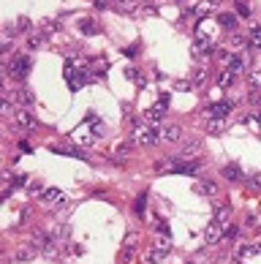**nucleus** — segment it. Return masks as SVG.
<instances>
[{
    "mask_svg": "<svg viewBox=\"0 0 261 264\" xmlns=\"http://www.w3.org/2000/svg\"><path fill=\"white\" fill-rule=\"evenodd\" d=\"M87 68H90V77H103V74H106V60H103V57H96V60L87 63Z\"/></svg>",
    "mask_w": 261,
    "mask_h": 264,
    "instance_id": "4be33fe9",
    "label": "nucleus"
},
{
    "mask_svg": "<svg viewBox=\"0 0 261 264\" xmlns=\"http://www.w3.org/2000/svg\"><path fill=\"white\" fill-rule=\"evenodd\" d=\"M30 28H33V22H30L28 16H22V19L16 22V30H19V33H30Z\"/></svg>",
    "mask_w": 261,
    "mask_h": 264,
    "instance_id": "2f4dec72",
    "label": "nucleus"
},
{
    "mask_svg": "<svg viewBox=\"0 0 261 264\" xmlns=\"http://www.w3.org/2000/svg\"><path fill=\"white\" fill-rule=\"evenodd\" d=\"M218 28L210 19H199L196 22V38H210V41H218Z\"/></svg>",
    "mask_w": 261,
    "mask_h": 264,
    "instance_id": "0eeeda50",
    "label": "nucleus"
},
{
    "mask_svg": "<svg viewBox=\"0 0 261 264\" xmlns=\"http://www.w3.org/2000/svg\"><path fill=\"white\" fill-rule=\"evenodd\" d=\"M228 218H231V204H228V202L218 204V207H215L212 221L207 223V231H204V243H207V245H215L220 237L226 234V229H228Z\"/></svg>",
    "mask_w": 261,
    "mask_h": 264,
    "instance_id": "f257e3e1",
    "label": "nucleus"
},
{
    "mask_svg": "<svg viewBox=\"0 0 261 264\" xmlns=\"http://www.w3.org/2000/svg\"><path fill=\"white\" fill-rule=\"evenodd\" d=\"M136 256V237H128L123 243V250H120V264H130Z\"/></svg>",
    "mask_w": 261,
    "mask_h": 264,
    "instance_id": "9d476101",
    "label": "nucleus"
},
{
    "mask_svg": "<svg viewBox=\"0 0 261 264\" xmlns=\"http://www.w3.org/2000/svg\"><path fill=\"white\" fill-rule=\"evenodd\" d=\"M87 128H90V123L84 120V125H82V128H76V131L71 133V139H74V142H79V145H93V142L98 139V133H93V131L87 133Z\"/></svg>",
    "mask_w": 261,
    "mask_h": 264,
    "instance_id": "6e6552de",
    "label": "nucleus"
},
{
    "mask_svg": "<svg viewBox=\"0 0 261 264\" xmlns=\"http://www.w3.org/2000/svg\"><path fill=\"white\" fill-rule=\"evenodd\" d=\"M163 139V131L158 128V123H150V125H136L133 133H130V142L133 145H142V147H152Z\"/></svg>",
    "mask_w": 261,
    "mask_h": 264,
    "instance_id": "f03ea898",
    "label": "nucleus"
},
{
    "mask_svg": "<svg viewBox=\"0 0 261 264\" xmlns=\"http://www.w3.org/2000/svg\"><path fill=\"white\" fill-rule=\"evenodd\" d=\"M35 253H38V248L30 243V245H25V248L16 250V262H30V259H35Z\"/></svg>",
    "mask_w": 261,
    "mask_h": 264,
    "instance_id": "5701e85b",
    "label": "nucleus"
},
{
    "mask_svg": "<svg viewBox=\"0 0 261 264\" xmlns=\"http://www.w3.org/2000/svg\"><path fill=\"white\" fill-rule=\"evenodd\" d=\"M223 264H234V262H223Z\"/></svg>",
    "mask_w": 261,
    "mask_h": 264,
    "instance_id": "de8ad7c7",
    "label": "nucleus"
},
{
    "mask_svg": "<svg viewBox=\"0 0 261 264\" xmlns=\"http://www.w3.org/2000/svg\"><path fill=\"white\" fill-rule=\"evenodd\" d=\"M145 262H147V264H158V262H161V256L155 253V250H150V253L145 256Z\"/></svg>",
    "mask_w": 261,
    "mask_h": 264,
    "instance_id": "ea45409f",
    "label": "nucleus"
},
{
    "mask_svg": "<svg viewBox=\"0 0 261 264\" xmlns=\"http://www.w3.org/2000/svg\"><path fill=\"white\" fill-rule=\"evenodd\" d=\"M193 87H196V84H193L191 79H179V82H177V90H182V93H191Z\"/></svg>",
    "mask_w": 261,
    "mask_h": 264,
    "instance_id": "72a5a7b5",
    "label": "nucleus"
},
{
    "mask_svg": "<svg viewBox=\"0 0 261 264\" xmlns=\"http://www.w3.org/2000/svg\"><path fill=\"white\" fill-rule=\"evenodd\" d=\"M30 66H33V60L28 55H14L11 63H8V77L14 79V82H25L30 74Z\"/></svg>",
    "mask_w": 261,
    "mask_h": 264,
    "instance_id": "20e7f679",
    "label": "nucleus"
},
{
    "mask_svg": "<svg viewBox=\"0 0 261 264\" xmlns=\"http://www.w3.org/2000/svg\"><path fill=\"white\" fill-rule=\"evenodd\" d=\"M19 150H22V153H33V145L25 142V139H19Z\"/></svg>",
    "mask_w": 261,
    "mask_h": 264,
    "instance_id": "c03bdc74",
    "label": "nucleus"
},
{
    "mask_svg": "<svg viewBox=\"0 0 261 264\" xmlns=\"http://www.w3.org/2000/svg\"><path fill=\"white\" fill-rule=\"evenodd\" d=\"M253 117H256V120H259V125H261V106H259V109H256V112H253Z\"/></svg>",
    "mask_w": 261,
    "mask_h": 264,
    "instance_id": "49530a36",
    "label": "nucleus"
},
{
    "mask_svg": "<svg viewBox=\"0 0 261 264\" xmlns=\"http://www.w3.org/2000/svg\"><path fill=\"white\" fill-rule=\"evenodd\" d=\"M14 101L22 106V109H28V106H33L35 96H33V90H30V87H25V84H22V87H16V90H14Z\"/></svg>",
    "mask_w": 261,
    "mask_h": 264,
    "instance_id": "1a4fd4ad",
    "label": "nucleus"
},
{
    "mask_svg": "<svg viewBox=\"0 0 261 264\" xmlns=\"http://www.w3.org/2000/svg\"><path fill=\"white\" fill-rule=\"evenodd\" d=\"M123 55H128V57H136V55H139V47H136V44H130V47H125V49H123Z\"/></svg>",
    "mask_w": 261,
    "mask_h": 264,
    "instance_id": "58836bf2",
    "label": "nucleus"
},
{
    "mask_svg": "<svg viewBox=\"0 0 261 264\" xmlns=\"http://www.w3.org/2000/svg\"><path fill=\"white\" fill-rule=\"evenodd\" d=\"M247 38H250V47L261 52V25H250V33H247Z\"/></svg>",
    "mask_w": 261,
    "mask_h": 264,
    "instance_id": "a878e982",
    "label": "nucleus"
},
{
    "mask_svg": "<svg viewBox=\"0 0 261 264\" xmlns=\"http://www.w3.org/2000/svg\"><path fill=\"white\" fill-rule=\"evenodd\" d=\"M237 14L250 16V6H247V0H237Z\"/></svg>",
    "mask_w": 261,
    "mask_h": 264,
    "instance_id": "473e14b6",
    "label": "nucleus"
},
{
    "mask_svg": "<svg viewBox=\"0 0 261 264\" xmlns=\"http://www.w3.org/2000/svg\"><path fill=\"white\" fill-rule=\"evenodd\" d=\"M41 41H44V35H30V38H28V47L30 49H41Z\"/></svg>",
    "mask_w": 261,
    "mask_h": 264,
    "instance_id": "e433bc0d",
    "label": "nucleus"
},
{
    "mask_svg": "<svg viewBox=\"0 0 261 264\" xmlns=\"http://www.w3.org/2000/svg\"><path fill=\"white\" fill-rule=\"evenodd\" d=\"M218 41H210V38H196V41H193V52H196V55H212V52H218Z\"/></svg>",
    "mask_w": 261,
    "mask_h": 264,
    "instance_id": "f8f14e48",
    "label": "nucleus"
},
{
    "mask_svg": "<svg viewBox=\"0 0 261 264\" xmlns=\"http://www.w3.org/2000/svg\"><path fill=\"white\" fill-rule=\"evenodd\" d=\"M125 77H128L130 82H136L139 87L145 84V77H142V71H139V68H125Z\"/></svg>",
    "mask_w": 261,
    "mask_h": 264,
    "instance_id": "c85d7f7f",
    "label": "nucleus"
},
{
    "mask_svg": "<svg viewBox=\"0 0 261 264\" xmlns=\"http://www.w3.org/2000/svg\"><path fill=\"white\" fill-rule=\"evenodd\" d=\"M166 109H169V93H161L158 101H155V104H152L150 109L145 112V117L150 120V123H158V120H163Z\"/></svg>",
    "mask_w": 261,
    "mask_h": 264,
    "instance_id": "39448f33",
    "label": "nucleus"
},
{
    "mask_svg": "<svg viewBox=\"0 0 261 264\" xmlns=\"http://www.w3.org/2000/svg\"><path fill=\"white\" fill-rule=\"evenodd\" d=\"M52 153L65 155V158H79V161H87V155H84L82 150H76V147H52Z\"/></svg>",
    "mask_w": 261,
    "mask_h": 264,
    "instance_id": "aec40b11",
    "label": "nucleus"
},
{
    "mask_svg": "<svg viewBox=\"0 0 261 264\" xmlns=\"http://www.w3.org/2000/svg\"><path fill=\"white\" fill-rule=\"evenodd\" d=\"M152 250H155V253L163 259L166 253L172 250V240H169V237H163V234H158V237H155V243H152Z\"/></svg>",
    "mask_w": 261,
    "mask_h": 264,
    "instance_id": "f3484780",
    "label": "nucleus"
},
{
    "mask_svg": "<svg viewBox=\"0 0 261 264\" xmlns=\"http://www.w3.org/2000/svg\"><path fill=\"white\" fill-rule=\"evenodd\" d=\"M55 30H57V22H47V25H44V35L55 33Z\"/></svg>",
    "mask_w": 261,
    "mask_h": 264,
    "instance_id": "37998d69",
    "label": "nucleus"
},
{
    "mask_svg": "<svg viewBox=\"0 0 261 264\" xmlns=\"http://www.w3.org/2000/svg\"><path fill=\"white\" fill-rule=\"evenodd\" d=\"M234 79H237V74H234V71L220 68V74H218V87H231Z\"/></svg>",
    "mask_w": 261,
    "mask_h": 264,
    "instance_id": "b1692460",
    "label": "nucleus"
},
{
    "mask_svg": "<svg viewBox=\"0 0 261 264\" xmlns=\"http://www.w3.org/2000/svg\"><path fill=\"white\" fill-rule=\"evenodd\" d=\"M199 153H201V145H199V142H191V145H188L177 158L179 161H196V158H199Z\"/></svg>",
    "mask_w": 261,
    "mask_h": 264,
    "instance_id": "6ab92c4d",
    "label": "nucleus"
},
{
    "mask_svg": "<svg viewBox=\"0 0 261 264\" xmlns=\"http://www.w3.org/2000/svg\"><path fill=\"white\" fill-rule=\"evenodd\" d=\"M259 231H261V226H259Z\"/></svg>",
    "mask_w": 261,
    "mask_h": 264,
    "instance_id": "864d4df0",
    "label": "nucleus"
},
{
    "mask_svg": "<svg viewBox=\"0 0 261 264\" xmlns=\"http://www.w3.org/2000/svg\"><path fill=\"white\" fill-rule=\"evenodd\" d=\"M0 112H3V115H11V101H8V98H3V104H0Z\"/></svg>",
    "mask_w": 261,
    "mask_h": 264,
    "instance_id": "79ce46f5",
    "label": "nucleus"
},
{
    "mask_svg": "<svg viewBox=\"0 0 261 264\" xmlns=\"http://www.w3.org/2000/svg\"><path fill=\"white\" fill-rule=\"evenodd\" d=\"M193 194H199V196H215V194H218V182H215V180H199V182H193Z\"/></svg>",
    "mask_w": 261,
    "mask_h": 264,
    "instance_id": "9b49d317",
    "label": "nucleus"
},
{
    "mask_svg": "<svg viewBox=\"0 0 261 264\" xmlns=\"http://www.w3.org/2000/svg\"><path fill=\"white\" fill-rule=\"evenodd\" d=\"M226 68L228 71H234V74H242V71L247 68V57H242V55H231L226 60Z\"/></svg>",
    "mask_w": 261,
    "mask_h": 264,
    "instance_id": "dca6fc26",
    "label": "nucleus"
},
{
    "mask_svg": "<svg viewBox=\"0 0 261 264\" xmlns=\"http://www.w3.org/2000/svg\"><path fill=\"white\" fill-rule=\"evenodd\" d=\"M223 237H226V240H234V237H237V226H228V229H226V234H223Z\"/></svg>",
    "mask_w": 261,
    "mask_h": 264,
    "instance_id": "a18cd8bd",
    "label": "nucleus"
},
{
    "mask_svg": "<svg viewBox=\"0 0 261 264\" xmlns=\"http://www.w3.org/2000/svg\"><path fill=\"white\" fill-rule=\"evenodd\" d=\"M215 264H220V262H215Z\"/></svg>",
    "mask_w": 261,
    "mask_h": 264,
    "instance_id": "3c124183",
    "label": "nucleus"
},
{
    "mask_svg": "<svg viewBox=\"0 0 261 264\" xmlns=\"http://www.w3.org/2000/svg\"><path fill=\"white\" fill-rule=\"evenodd\" d=\"M145 207H147V194H139L136 196V204H133L136 215H145Z\"/></svg>",
    "mask_w": 261,
    "mask_h": 264,
    "instance_id": "c756f323",
    "label": "nucleus"
},
{
    "mask_svg": "<svg viewBox=\"0 0 261 264\" xmlns=\"http://www.w3.org/2000/svg\"><path fill=\"white\" fill-rule=\"evenodd\" d=\"M218 25L223 30H231V33H234L240 22H237V14H231V11H220V14H218Z\"/></svg>",
    "mask_w": 261,
    "mask_h": 264,
    "instance_id": "ddd939ff",
    "label": "nucleus"
},
{
    "mask_svg": "<svg viewBox=\"0 0 261 264\" xmlns=\"http://www.w3.org/2000/svg\"><path fill=\"white\" fill-rule=\"evenodd\" d=\"M14 123L19 125V128H35V125H38V123H35V117L30 115L28 109H19V112H16V115H14Z\"/></svg>",
    "mask_w": 261,
    "mask_h": 264,
    "instance_id": "4468645a",
    "label": "nucleus"
},
{
    "mask_svg": "<svg viewBox=\"0 0 261 264\" xmlns=\"http://www.w3.org/2000/svg\"><path fill=\"white\" fill-rule=\"evenodd\" d=\"M79 30H82L84 35H98L101 33V25H98L96 19H90V16H82V19H79Z\"/></svg>",
    "mask_w": 261,
    "mask_h": 264,
    "instance_id": "2eb2a0df",
    "label": "nucleus"
},
{
    "mask_svg": "<svg viewBox=\"0 0 261 264\" xmlns=\"http://www.w3.org/2000/svg\"><path fill=\"white\" fill-rule=\"evenodd\" d=\"M231 109H234V104L231 101H215V104H210L204 109V115L210 120H226L228 115H231Z\"/></svg>",
    "mask_w": 261,
    "mask_h": 264,
    "instance_id": "423d86ee",
    "label": "nucleus"
},
{
    "mask_svg": "<svg viewBox=\"0 0 261 264\" xmlns=\"http://www.w3.org/2000/svg\"><path fill=\"white\" fill-rule=\"evenodd\" d=\"M245 182H247L250 188H261V172H256L253 177H245Z\"/></svg>",
    "mask_w": 261,
    "mask_h": 264,
    "instance_id": "c9c22d12",
    "label": "nucleus"
},
{
    "mask_svg": "<svg viewBox=\"0 0 261 264\" xmlns=\"http://www.w3.org/2000/svg\"><path fill=\"white\" fill-rule=\"evenodd\" d=\"M87 79H90V71L82 68L74 57H68V60H65V82H68V90L79 93L84 84H87Z\"/></svg>",
    "mask_w": 261,
    "mask_h": 264,
    "instance_id": "7ed1b4c3",
    "label": "nucleus"
},
{
    "mask_svg": "<svg viewBox=\"0 0 261 264\" xmlns=\"http://www.w3.org/2000/svg\"><path fill=\"white\" fill-rule=\"evenodd\" d=\"M177 3H185V0H177Z\"/></svg>",
    "mask_w": 261,
    "mask_h": 264,
    "instance_id": "09e8293b",
    "label": "nucleus"
},
{
    "mask_svg": "<svg viewBox=\"0 0 261 264\" xmlns=\"http://www.w3.org/2000/svg\"><path fill=\"white\" fill-rule=\"evenodd\" d=\"M150 3H155V0H150Z\"/></svg>",
    "mask_w": 261,
    "mask_h": 264,
    "instance_id": "8fccbe9b",
    "label": "nucleus"
},
{
    "mask_svg": "<svg viewBox=\"0 0 261 264\" xmlns=\"http://www.w3.org/2000/svg\"><path fill=\"white\" fill-rule=\"evenodd\" d=\"M14 33H16L14 28H6V35H3V52H11V49H14V44H11L14 41Z\"/></svg>",
    "mask_w": 261,
    "mask_h": 264,
    "instance_id": "cd10ccee",
    "label": "nucleus"
},
{
    "mask_svg": "<svg viewBox=\"0 0 261 264\" xmlns=\"http://www.w3.org/2000/svg\"><path fill=\"white\" fill-rule=\"evenodd\" d=\"M223 131H226V120H210V123H207V133L220 136Z\"/></svg>",
    "mask_w": 261,
    "mask_h": 264,
    "instance_id": "bb28decb",
    "label": "nucleus"
},
{
    "mask_svg": "<svg viewBox=\"0 0 261 264\" xmlns=\"http://www.w3.org/2000/svg\"><path fill=\"white\" fill-rule=\"evenodd\" d=\"M250 84H253V87H261V68L250 71Z\"/></svg>",
    "mask_w": 261,
    "mask_h": 264,
    "instance_id": "f704fd0d",
    "label": "nucleus"
},
{
    "mask_svg": "<svg viewBox=\"0 0 261 264\" xmlns=\"http://www.w3.org/2000/svg\"><path fill=\"white\" fill-rule=\"evenodd\" d=\"M261 253V245H237V259H253Z\"/></svg>",
    "mask_w": 261,
    "mask_h": 264,
    "instance_id": "412c9836",
    "label": "nucleus"
},
{
    "mask_svg": "<svg viewBox=\"0 0 261 264\" xmlns=\"http://www.w3.org/2000/svg\"><path fill=\"white\" fill-rule=\"evenodd\" d=\"M158 234L169 237V223H166V221H158Z\"/></svg>",
    "mask_w": 261,
    "mask_h": 264,
    "instance_id": "a19ab883",
    "label": "nucleus"
},
{
    "mask_svg": "<svg viewBox=\"0 0 261 264\" xmlns=\"http://www.w3.org/2000/svg\"><path fill=\"white\" fill-rule=\"evenodd\" d=\"M191 82H193V84H204V82H207V68H196V71H193Z\"/></svg>",
    "mask_w": 261,
    "mask_h": 264,
    "instance_id": "7c9ffc66",
    "label": "nucleus"
},
{
    "mask_svg": "<svg viewBox=\"0 0 261 264\" xmlns=\"http://www.w3.org/2000/svg\"><path fill=\"white\" fill-rule=\"evenodd\" d=\"M188 264H193V262H188Z\"/></svg>",
    "mask_w": 261,
    "mask_h": 264,
    "instance_id": "603ef678",
    "label": "nucleus"
},
{
    "mask_svg": "<svg viewBox=\"0 0 261 264\" xmlns=\"http://www.w3.org/2000/svg\"><path fill=\"white\" fill-rule=\"evenodd\" d=\"M220 174H223L228 182H237V180H242V177H245V174H242V169L237 166V164H226V166L220 169Z\"/></svg>",
    "mask_w": 261,
    "mask_h": 264,
    "instance_id": "a211bd4d",
    "label": "nucleus"
},
{
    "mask_svg": "<svg viewBox=\"0 0 261 264\" xmlns=\"http://www.w3.org/2000/svg\"><path fill=\"white\" fill-rule=\"evenodd\" d=\"M130 147H133V142H125V145H120V147H117V155H120V158H123V155H128Z\"/></svg>",
    "mask_w": 261,
    "mask_h": 264,
    "instance_id": "4c0bfd02",
    "label": "nucleus"
},
{
    "mask_svg": "<svg viewBox=\"0 0 261 264\" xmlns=\"http://www.w3.org/2000/svg\"><path fill=\"white\" fill-rule=\"evenodd\" d=\"M163 139L166 142H179L182 139V128H179V125H166L163 128Z\"/></svg>",
    "mask_w": 261,
    "mask_h": 264,
    "instance_id": "393cba45",
    "label": "nucleus"
}]
</instances>
